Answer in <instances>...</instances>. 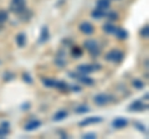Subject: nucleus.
Listing matches in <instances>:
<instances>
[{
    "label": "nucleus",
    "instance_id": "obj_1",
    "mask_svg": "<svg viewBox=\"0 0 149 139\" xmlns=\"http://www.w3.org/2000/svg\"><path fill=\"white\" fill-rule=\"evenodd\" d=\"M83 49H85L92 58H97L101 55V47L98 42L95 39H87L83 42Z\"/></svg>",
    "mask_w": 149,
    "mask_h": 139
},
{
    "label": "nucleus",
    "instance_id": "obj_2",
    "mask_svg": "<svg viewBox=\"0 0 149 139\" xmlns=\"http://www.w3.org/2000/svg\"><path fill=\"white\" fill-rule=\"evenodd\" d=\"M104 60L108 62H113V63H120L124 60V54L122 51H119L117 49H113L108 51L106 55H104Z\"/></svg>",
    "mask_w": 149,
    "mask_h": 139
},
{
    "label": "nucleus",
    "instance_id": "obj_3",
    "mask_svg": "<svg viewBox=\"0 0 149 139\" xmlns=\"http://www.w3.org/2000/svg\"><path fill=\"white\" fill-rule=\"evenodd\" d=\"M114 98L112 95H107V93H98L93 97V102H95L96 106H100V107H103V106H107L112 102Z\"/></svg>",
    "mask_w": 149,
    "mask_h": 139
},
{
    "label": "nucleus",
    "instance_id": "obj_4",
    "mask_svg": "<svg viewBox=\"0 0 149 139\" xmlns=\"http://www.w3.org/2000/svg\"><path fill=\"white\" fill-rule=\"evenodd\" d=\"M41 126H42V122H41L40 119L32 118V119L29 120V122L25 123L24 129H25L26 132H32V131H36V129H39Z\"/></svg>",
    "mask_w": 149,
    "mask_h": 139
},
{
    "label": "nucleus",
    "instance_id": "obj_5",
    "mask_svg": "<svg viewBox=\"0 0 149 139\" xmlns=\"http://www.w3.org/2000/svg\"><path fill=\"white\" fill-rule=\"evenodd\" d=\"M146 109H148V104H144L142 101H134L128 106L129 112H142Z\"/></svg>",
    "mask_w": 149,
    "mask_h": 139
},
{
    "label": "nucleus",
    "instance_id": "obj_6",
    "mask_svg": "<svg viewBox=\"0 0 149 139\" xmlns=\"http://www.w3.org/2000/svg\"><path fill=\"white\" fill-rule=\"evenodd\" d=\"M102 120H103V118L98 117V115H97V117H87L83 120H81V122L78 123V126H80V127H88V126H92V124L101 123Z\"/></svg>",
    "mask_w": 149,
    "mask_h": 139
},
{
    "label": "nucleus",
    "instance_id": "obj_7",
    "mask_svg": "<svg viewBox=\"0 0 149 139\" xmlns=\"http://www.w3.org/2000/svg\"><path fill=\"white\" fill-rule=\"evenodd\" d=\"M78 29H80V31L82 32V34H85V35H92L93 32H95V26H93L91 22H88V21L81 22L80 26H78Z\"/></svg>",
    "mask_w": 149,
    "mask_h": 139
},
{
    "label": "nucleus",
    "instance_id": "obj_8",
    "mask_svg": "<svg viewBox=\"0 0 149 139\" xmlns=\"http://www.w3.org/2000/svg\"><path fill=\"white\" fill-rule=\"evenodd\" d=\"M128 119L127 118H123V117H117L113 119V122H112V127L114 129H123L128 126Z\"/></svg>",
    "mask_w": 149,
    "mask_h": 139
},
{
    "label": "nucleus",
    "instance_id": "obj_9",
    "mask_svg": "<svg viewBox=\"0 0 149 139\" xmlns=\"http://www.w3.org/2000/svg\"><path fill=\"white\" fill-rule=\"evenodd\" d=\"M76 71L80 72L81 75H90V73L95 72V70H93L92 63H82V65H78Z\"/></svg>",
    "mask_w": 149,
    "mask_h": 139
},
{
    "label": "nucleus",
    "instance_id": "obj_10",
    "mask_svg": "<svg viewBox=\"0 0 149 139\" xmlns=\"http://www.w3.org/2000/svg\"><path fill=\"white\" fill-rule=\"evenodd\" d=\"M113 35H114L118 40H122V41H123V40H127L128 36H129L128 31L125 30V29H123V27H119V26H116Z\"/></svg>",
    "mask_w": 149,
    "mask_h": 139
},
{
    "label": "nucleus",
    "instance_id": "obj_11",
    "mask_svg": "<svg viewBox=\"0 0 149 139\" xmlns=\"http://www.w3.org/2000/svg\"><path fill=\"white\" fill-rule=\"evenodd\" d=\"M50 40V30L47 26H42L40 31V36H39V44H45Z\"/></svg>",
    "mask_w": 149,
    "mask_h": 139
},
{
    "label": "nucleus",
    "instance_id": "obj_12",
    "mask_svg": "<svg viewBox=\"0 0 149 139\" xmlns=\"http://www.w3.org/2000/svg\"><path fill=\"white\" fill-rule=\"evenodd\" d=\"M68 117V112L66 109H60V111H57L54 115H52V120L54 122H61V120H63V119H66Z\"/></svg>",
    "mask_w": 149,
    "mask_h": 139
},
{
    "label": "nucleus",
    "instance_id": "obj_13",
    "mask_svg": "<svg viewBox=\"0 0 149 139\" xmlns=\"http://www.w3.org/2000/svg\"><path fill=\"white\" fill-rule=\"evenodd\" d=\"M77 81L81 82L82 85H85V86H93L95 85V80L88 75H80V77L77 78Z\"/></svg>",
    "mask_w": 149,
    "mask_h": 139
},
{
    "label": "nucleus",
    "instance_id": "obj_14",
    "mask_svg": "<svg viewBox=\"0 0 149 139\" xmlns=\"http://www.w3.org/2000/svg\"><path fill=\"white\" fill-rule=\"evenodd\" d=\"M15 42L17 45V47H24L26 45V35L24 32H19L15 36Z\"/></svg>",
    "mask_w": 149,
    "mask_h": 139
},
{
    "label": "nucleus",
    "instance_id": "obj_15",
    "mask_svg": "<svg viewBox=\"0 0 149 139\" xmlns=\"http://www.w3.org/2000/svg\"><path fill=\"white\" fill-rule=\"evenodd\" d=\"M91 16L93 17V19H96V20H101V19H103V17H106V11L101 10V9H98V8H96V9H93V10L91 11Z\"/></svg>",
    "mask_w": 149,
    "mask_h": 139
},
{
    "label": "nucleus",
    "instance_id": "obj_16",
    "mask_svg": "<svg viewBox=\"0 0 149 139\" xmlns=\"http://www.w3.org/2000/svg\"><path fill=\"white\" fill-rule=\"evenodd\" d=\"M96 8L101 9V10H108L111 8V0H97L96 1Z\"/></svg>",
    "mask_w": 149,
    "mask_h": 139
},
{
    "label": "nucleus",
    "instance_id": "obj_17",
    "mask_svg": "<svg viewBox=\"0 0 149 139\" xmlns=\"http://www.w3.org/2000/svg\"><path fill=\"white\" fill-rule=\"evenodd\" d=\"M55 88L58 90V91H61V92H68L70 91V86L65 81H56Z\"/></svg>",
    "mask_w": 149,
    "mask_h": 139
},
{
    "label": "nucleus",
    "instance_id": "obj_18",
    "mask_svg": "<svg viewBox=\"0 0 149 139\" xmlns=\"http://www.w3.org/2000/svg\"><path fill=\"white\" fill-rule=\"evenodd\" d=\"M71 55L74 58H80L83 55V49H81L80 46H72L71 47Z\"/></svg>",
    "mask_w": 149,
    "mask_h": 139
},
{
    "label": "nucleus",
    "instance_id": "obj_19",
    "mask_svg": "<svg viewBox=\"0 0 149 139\" xmlns=\"http://www.w3.org/2000/svg\"><path fill=\"white\" fill-rule=\"evenodd\" d=\"M41 82L45 87L47 88H55V83H56V80H52V78H47V77H42L41 78Z\"/></svg>",
    "mask_w": 149,
    "mask_h": 139
},
{
    "label": "nucleus",
    "instance_id": "obj_20",
    "mask_svg": "<svg viewBox=\"0 0 149 139\" xmlns=\"http://www.w3.org/2000/svg\"><path fill=\"white\" fill-rule=\"evenodd\" d=\"M19 16L21 17V20H22V21H30V19L32 17V11H31V10H29V9L26 8L25 10L22 11Z\"/></svg>",
    "mask_w": 149,
    "mask_h": 139
},
{
    "label": "nucleus",
    "instance_id": "obj_21",
    "mask_svg": "<svg viewBox=\"0 0 149 139\" xmlns=\"http://www.w3.org/2000/svg\"><path fill=\"white\" fill-rule=\"evenodd\" d=\"M54 62H55V65H56V66H57L58 68H63V67H66V65H67L65 57H60V56H56L55 60H54Z\"/></svg>",
    "mask_w": 149,
    "mask_h": 139
},
{
    "label": "nucleus",
    "instance_id": "obj_22",
    "mask_svg": "<svg viewBox=\"0 0 149 139\" xmlns=\"http://www.w3.org/2000/svg\"><path fill=\"white\" fill-rule=\"evenodd\" d=\"M87 112H90V107L86 104H81V106H77L76 108H74V113L76 114H85Z\"/></svg>",
    "mask_w": 149,
    "mask_h": 139
},
{
    "label": "nucleus",
    "instance_id": "obj_23",
    "mask_svg": "<svg viewBox=\"0 0 149 139\" xmlns=\"http://www.w3.org/2000/svg\"><path fill=\"white\" fill-rule=\"evenodd\" d=\"M133 126H134V128H137L141 133H143V134H146V136H148V129H147V127L144 126L143 123H141V122H134V123H133Z\"/></svg>",
    "mask_w": 149,
    "mask_h": 139
},
{
    "label": "nucleus",
    "instance_id": "obj_24",
    "mask_svg": "<svg viewBox=\"0 0 149 139\" xmlns=\"http://www.w3.org/2000/svg\"><path fill=\"white\" fill-rule=\"evenodd\" d=\"M102 29H103V31L106 32V34H113L116 26L112 24V22H106V24L102 26Z\"/></svg>",
    "mask_w": 149,
    "mask_h": 139
},
{
    "label": "nucleus",
    "instance_id": "obj_25",
    "mask_svg": "<svg viewBox=\"0 0 149 139\" xmlns=\"http://www.w3.org/2000/svg\"><path fill=\"white\" fill-rule=\"evenodd\" d=\"M106 17L109 21H117V20H119V15H118V13H116V11L106 13Z\"/></svg>",
    "mask_w": 149,
    "mask_h": 139
},
{
    "label": "nucleus",
    "instance_id": "obj_26",
    "mask_svg": "<svg viewBox=\"0 0 149 139\" xmlns=\"http://www.w3.org/2000/svg\"><path fill=\"white\" fill-rule=\"evenodd\" d=\"M21 78H22V81H24L25 83H27V85H32V83H34V78L31 77V75L29 72H24V73H22Z\"/></svg>",
    "mask_w": 149,
    "mask_h": 139
},
{
    "label": "nucleus",
    "instance_id": "obj_27",
    "mask_svg": "<svg viewBox=\"0 0 149 139\" xmlns=\"http://www.w3.org/2000/svg\"><path fill=\"white\" fill-rule=\"evenodd\" d=\"M14 78H15V73L14 72H10V71L4 72V75H3V81L4 82H10V81L14 80Z\"/></svg>",
    "mask_w": 149,
    "mask_h": 139
},
{
    "label": "nucleus",
    "instance_id": "obj_28",
    "mask_svg": "<svg viewBox=\"0 0 149 139\" xmlns=\"http://www.w3.org/2000/svg\"><path fill=\"white\" fill-rule=\"evenodd\" d=\"M139 36H141L142 39H148L149 38V26L146 25L143 26L141 30H139Z\"/></svg>",
    "mask_w": 149,
    "mask_h": 139
},
{
    "label": "nucleus",
    "instance_id": "obj_29",
    "mask_svg": "<svg viewBox=\"0 0 149 139\" xmlns=\"http://www.w3.org/2000/svg\"><path fill=\"white\" fill-rule=\"evenodd\" d=\"M9 20V13L5 10H0V25L5 24Z\"/></svg>",
    "mask_w": 149,
    "mask_h": 139
},
{
    "label": "nucleus",
    "instance_id": "obj_30",
    "mask_svg": "<svg viewBox=\"0 0 149 139\" xmlns=\"http://www.w3.org/2000/svg\"><path fill=\"white\" fill-rule=\"evenodd\" d=\"M132 85H133L134 88H137V90L144 88V82L142 80H139V78H134L133 82H132Z\"/></svg>",
    "mask_w": 149,
    "mask_h": 139
},
{
    "label": "nucleus",
    "instance_id": "obj_31",
    "mask_svg": "<svg viewBox=\"0 0 149 139\" xmlns=\"http://www.w3.org/2000/svg\"><path fill=\"white\" fill-rule=\"evenodd\" d=\"M9 134H10V128L0 126V138H5L9 136Z\"/></svg>",
    "mask_w": 149,
    "mask_h": 139
},
{
    "label": "nucleus",
    "instance_id": "obj_32",
    "mask_svg": "<svg viewBox=\"0 0 149 139\" xmlns=\"http://www.w3.org/2000/svg\"><path fill=\"white\" fill-rule=\"evenodd\" d=\"M11 5H15V6H25L26 5V0H11Z\"/></svg>",
    "mask_w": 149,
    "mask_h": 139
},
{
    "label": "nucleus",
    "instance_id": "obj_33",
    "mask_svg": "<svg viewBox=\"0 0 149 139\" xmlns=\"http://www.w3.org/2000/svg\"><path fill=\"white\" fill-rule=\"evenodd\" d=\"M82 138H85V139H96L97 136H96V133H85L82 136Z\"/></svg>",
    "mask_w": 149,
    "mask_h": 139
},
{
    "label": "nucleus",
    "instance_id": "obj_34",
    "mask_svg": "<svg viewBox=\"0 0 149 139\" xmlns=\"http://www.w3.org/2000/svg\"><path fill=\"white\" fill-rule=\"evenodd\" d=\"M70 91H72V92H77V93H78V92H81L82 91V88H81V87L80 86H70Z\"/></svg>",
    "mask_w": 149,
    "mask_h": 139
},
{
    "label": "nucleus",
    "instance_id": "obj_35",
    "mask_svg": "<svg viewBox=\"0 0 149 139\" xmlns=\"http://www.w3.org/2000/svg\"><path fill=\"white\" fill-rule=\"evenodd\" d=\"M30 107H31V103H29V102H26V103L21 104V109H22V111H27V109H30Z\"/></svg>",
    "mask_w": 149,
    "mask_h": 139
},
{
    "label": "nucleus",
    "instance_id": "obj_36",
    "mask_svg": "<svg viewBox=\"0 0 149 139\" xmlns=\"http://www.w3.org/2000/svg\"><path fill=\"white\" fill-rule=\"evenodd\" d=\"M92 66H93V70H95V71H100V70L102 68V66L98 63H92Z\"/></svg>",
    "mask_w": 149,
    "mask_h": 139
},
{
    "label": "nucleus",
    "instance_id": "obj_37",
    "mask_svg": "<svg viewBox=\"0 0 149 139\" xmlns=\"http://www.w3.org/2000/svg\"><path fill=\"white\" fill-rule=\"evenodd\" d=\"M62 44H63L65 46H70V45L72 44V41L68 40V39H65V40H62Z\"/></svg>",
    "mask_w": 149,
    "mask_h": 139
},
{
    "label": "nucleus",
    "instance_id": "obj_38",
    "mask_svg": "<svg viewBox=\"0 0 149 139\" xmlns=\"http://www.w3.org/2000/svg\"><path fill=\"white\" fill-rule=\"evenodd\" d=\"M148 97H149V93H148V92H147V93H146V95H144V96H143V99H146V101H148Z\"/></svg>",
    "mask_w": 149,
    "mask_h": 139
},
{
    "label": "nucleus",
    "instance_id": "obj_39",
    "mask_svg": "<svg viewBox=\"0 0 149 139\" xmlns=\"http://www.w3.org/2000/svg\"><path fill=\"white\" fill-rule=\"evenodd\" d=\"M3 30V25H0V31H1Z\"/></svg>",
    "mask_w": 149,
    "mask_h": 139
},
{
    "label": "nucleus",
    "instance_id": "obj_40",
    "mask_svg": "<svg viewBox=\"0 0 149 139\" xmlns=\"http://www.w3.org/2000/svg\"><path fill=\"white\" fill-rule=\"evenodd\" d=\"M0 65H1V61H0Z\"/></svg>",
    "mask_w": 149,
    "mask_h": 139
}]
</instances>
